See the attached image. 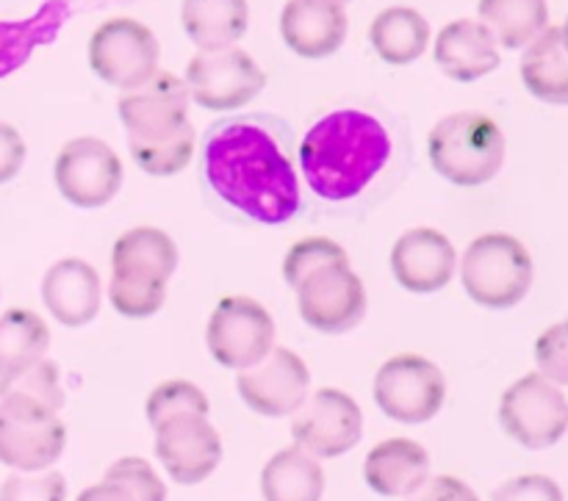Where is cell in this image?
Listing matches in <instances>:
<instances>
[{"instance_id":"obj_1","label":"cell","mask_w":568,"mask_h":501,"mask_svg":"<svg viewBox=\"0 0 568 501\" xmlns=\"http://www.w3.org/2000/svg\"><path fill=\"white\" fill-rule=\"evenodd\" d=\"M203 170L231 208L261 225H283L300 211L297 172L261 116L216 125L205 139Z\"/></svg>"},{"instance_id":"obj_2","label":"cell","mask_w":568,"mask_h":501,"mask_svg":"<svg viewBox=\"0 0 568 501\" xmlns=\"http://www.w3.org/2000/svg\"><path fill=\"white\" fill-rule=\"evenodd\" d=\"M392 159V136L377 116L342 109L322 116L300 144V166L311 192L331 203L353 200Z\"/></svg>"},{"instance_id":"obj_3","label":"cell","mask_w":568,"mask_h":501,"mask_svg":"<svg viewBox=\"0 0 568 501\" xmlns=\"http://www.w3.org/2000/svg\"><path fill=\"white\" fill-rule=\"evenodd\" d=\"M189 103L186 81L161 70L144 86L122 92L116 111L139 170L153 177H172L186 170L194 155Z\"/></svg>"},{"instance_id":"obj_4","label":"cell","mask_w":568,"mask_h":501,"mask_svg":"<svg viewBox=\"0 0 568 501\" xmlns=\"http://www.w3.org/2000/svg\"><path fill=\"white\" fill-rule=\"evenodd\" d=\"M175 269V242L159 227H133L111 249L109 303L125 319H150L164 308Z\"/></svg>"},{"instance_id":"obj_5","label":"cell","mask_w":568,"mask_h":501,"mask_svg":"<svg viewBox=\"0 0 568 501\" xmlns=\"http://www.w3.org/2000/svg\"><path fill=\"white\" fill-rule=\"evenodd\" d=\"M430 164L444 181L475 188L494 181L505 164V133L480 111H458L433 125L427 136Z\"/></svg>"},{"instance_id":"obj_6","label":"cell","mask_w":568,"mask_h":501,"mask_svg":"<svg viewBox=\"0 0 568 501\" xmlns=\"http://www.w3.org/2000/svg\"><path fill=\"white\" fill-rule=\"evenodd\" d=\"M460 283L471 303L483 308H516L532 288V258L516 236L486 233L466 247Z\"/></svg>"},{"instance_id":"obj_7","label":"cell","mask_w":568,"mask_h":501,"mask_svg":"<svg viewBox=\"0 0 568 501\" xmlns=\"http://www.w3.org/2000/svg\"><path fill=\"white\" fill-rule=\"evenodd\" d=\"M288 288L297 294V308L305 325L327 336L349 333L366 316L364 283L349 266L347 253L305 269L288 283Z\"/></svg>"},{"instance_id":"obj_8","label":"cell","mask_w":568,"mask_h":501,"mask_svg":"<svg viewBox=\"0 0 568 501\" xmlns=\"http://www.w3.org/2000/svg\"><path fill=\"white\" fill-rule=\"evenodd\" d=\"M67 447L59 410L26 397H0V463L22 474L48 471Z\"/></svg>"},{"instance_id":"obj_9","label":"cell","mask_w":568,"mask_h":501,"mask_svg":"<svg viewBox=\"0 0 568 501\" xmlns=\"http://www.w3.org/2000/svg\"><path fill=\"white\" fill-rule=\"evenodd\" d=\"M161 48L155 33L131 17L105 20L89 39V64L100 81L133 92L159 75Z\"/></svg>"},{"instance_id":"obj_10","label":"cell","mask_w":568,"mask_h":501,"mask_svg":"<svg viewBox=\"0 0 568 501\" xmlns=\"http://www.w3.org/2000/svg\"><path fill=\"white\" fill-rule=\"evenodd\" d=\"M447 399V380L433 360L422 355L388 358L375 375V402L399 425H425L436 419Z\"/></svg>"},{"instance_id":"obj_11","label":"cell","mask_w":568,"mask_h":501,"mask_svg":"<svg viewBox=\"0 0 568 501\" xmlns=\"http://www.w3.org/2000/svg\"><path fill=\"white\" fill-rule=\"evenodd\" d=\"M205 344L216 364L244 371L275 349V319L253 297H225L211 314Z\"/></svg>"},{"instance_id":"obj_12","label":"cell","mask_w":568,"mask_h":501,"mask_svg":"<svg viewBox=\"0 0 568 501\" xmlns=\"http://www.w3.org/2000/svg\"><path fill=\"white\" fill-rule=\"evenodd\" d=\"M499 421L525 449L555 447L568 430V399L560 386L536 371L516 380L503 393Z\"/></svg>"},{"instance_id":"obj_13","label":"cell","mask_w":568,"mask_h":501,"mask_svg":"<svg viewBox=\"0 0 568 501\" xmlns=\"http://www.w3.org/2000/svg\"><path fill=\"white\" fill-rule=\"evenodd\" d=\"M189 98L209 111H236L258 98L266 72L242 48L200 50L186 64Z\"/></svg>"},{"instance_id":"obj_14","label":"cell","mask_w":568,"mask_h":501,"mask_svg":"<svg viewBox=\"0 0 568 501\" xmlns=\"http://www.w3.org/2000/svg\"><path fill=\"white\" fill-rule=\"evenodd\" d=\"M53 181L61 197L75 208H103L122 186V161L103 139H72L55 155Z\"/></svg>"},{"instance_id":"obj_15","label":"cell","mask_w":568,"mask_h":501,"mask_svg":"<svg viewBox=\"0 0 568 501\" xmlns=\"http://www.w3.org/2000/svg\"><path fill=\"white\" fill-rule=\"evenodd\" d=\"M292 436L314 458H342L364 436V413L349 393L322 388L294 413Z\"/></svg>"},{"instance_id":"obj_16","label":"cell","mask_w":568,"mask_h":501,"mask_svg":"<svg viewBox=\"0 0 568 501\" xmlns=\"http://www.w3.org/2000/svg\"><path fill=\"white\" fill-rule=\"evenodd\" d=\"M311 371L292 349H272L261 364L239 371L236 391L253 413L281 419L294 416L308 399Z\"/></svg>"},{"instance_id":"obj_17","label":"cell","mask_w":568,"mask_h":501,"mask_svg":"<svg viewBox=\"0 0 568 501\" xmlns=\"http://www.w3.org/2000/svg\"><path fill=\"white\" fill-rule=\"evenodd\" d=\"M155 458L178 485L209 480L222 460V438L209 416L181 413L155 427Z\"/></svg>"},{"instance_id":"obj_18","label":"cell","mask_w":568,"mask_h":501,"mask_svg":"<svg viewBox=\"0 0 568 501\" xmlns=\"http://www.w3.org/2000/svg\"><path fill=\"white\" fill-rule=\"evenodd\" d=\"M458 269V253L442 231L414 227L394 242L392 272L394 280L410 294H436L447 286Z\"/></svg>"},{"instance_id":"obj_19","label":"cell","mask_w":568,"mask_h":501,"mask_svg":"<svg viewBox=\"0 0 568 501\" xmlns=\"http://www.w3.org/2000/svg\"><path fill=\"white\" fill-rule=\"evenodd\" d=\"M281 37L303 59H327L347 39V11L338 0H288L281 14Z\"/></svg>"},{"instance_id":"obj_20","label":"cell","mask_w":568,"mask_h":501,"mask_svg":"<svg viewBox=\"0 0 568 501\" xmlns=\"http://www.w3.org/2000/svg\"><path fill=\"white\" fill-rule=\"evenodd\" d=\"M42 303L48 314L64 327H83L100 314L103 283L92 264L64 258L42 277Z\"/></svg>"},{"instance_id":"obj_21","label":"cell","mask_w":568,"mask_h":501,"mask_svg":"<svg viewBox=\"0 0 568 501\" xmlns=\"http://www.w3.org/2000/svg\"><path fill=\"white\" fill-rule=\"evenodd\" d=\"M433 59L438 70L453 81H480L499 67L497 39L483 22L455 20L438 31Z\"/></svg>"},{"instance_id":"obj_22","label":"cell","mask_w":568,"mask_h":501,"mask_svg":"<svg viewBox=\"0 0 568 501\" xmlns=\"http://www.w3.org/2000/svg\"><path fill=\"white\" fill-rule=\"evenodd\" d=\"M427 477H430V454L410 438L377 443L364 460V480L377 497H410L425 485Z\"/></svg>"},{"instance_id":"obj_23","label":"cell","mask_w":568,"mask_h":501,"mask_svg":"<svg viewBox=\"0 0 568 501\" xmlns=\"http://www.w3.org/2000/svg\"><path fill=\"white\" fill-rule=\"evenodd\" d=\"M521 81L541 103L568 105V50L560 28L547 25L521 55Z\"/></svg>"},{"instance_id":"obj_24","label":"cell","mask_w":568,"mask_h":501,"mask_svg":"<svg viewBox=\"0 0 568 501\" xmlns=\"http://www.w3.org/2000/svg\"><path fill=\"white\" fill-rule=\"evenodd\" d=\"M181 22L200 50L233 48L247 33V0H183Z\"/></svg>"},{"instance_id":"obj_25","label":"cell","mask_w":568,"mask_h":501,"mask_svg":"<svg viewBox=\"0 0 568 501\" xmlns=\"http://www.w3.org/2000/svg\"><path fill=\"white\" fill-rule=\"evenodd\" d=\"M261 493H264V501H322L325 471L314 454L294 443L264 466Z\"/></svg>"},{"instance_id":"obj_26","label":"cell","mask_w":568,"mask_h":501,"mask_svg":"<svg viewBox=\"0 0 568 501\" xmlns=\"http://www.w3.org/2000/svg\"><path fill=\"white\" fill-rule=\"evenodd\" d=\"M369 42L386 64L405 67L430 44V22L410 6H392L372 20Z\"/></svg>"},{"instance_id":"obj_27","label":"cell","mask_w":568,"mask_h":501,"mask_svg":"<svg viewBox=\"0 0 568 501\" xmlns=\"http://www.w3.org/2000/svg\"><path fill=\"white\" fill-rule=\"evenodd\" d=\"M72 14V0H48L22 22H0V78L31 59L39 44H50Z\"/></svg>"},{"instance_id":"obj_28","label":"cell","mask_w":568,"mask_h":501,"mask_svg":"<svg viewBox=\"0 0 568 501\" xmlns=\"http://www.w3.org/2000/svg\"><path fill=\"white\" fill-rule=\"evenodd\" d=\"M50 349V330L33 310H6L0 316V380L39 364Z\"/></svg>"},{"instance_id":"obj_29","label":"cell","mask_w":568,"mask_h":501,"mask_svg":"<svg viewBox=\"0 0 568 501\" xmlns=\"http://www.w3.org/2000/svg\"><path fill=\"white\" fill-rule=\"evenodd\" d=\"M480 22L503 48H527L549 25L547 0H480Z\"/></svg>"},{"instance_id":"obj_30","label":"cell","mask_w":568,"mask_h":501,"mask_svg":"<svg viewBox=\"0 0 568 501\" xmlns=\"http://www.w3.org/2000/svg\"><path fill=\"white\" fill-rule=\"evenodd\" d=\"M26 397L33 402H42L48 408L59 410L64 408V391H61L59 369H55L53 360L42 358L39 364L28 366V369L17 371V375L3 377L0 380V397Z\"/></svg>"},{"instance_id":"obj_31","label":"cell","mask_w":568,"mask_h":501,"mask_svg":"<svg viewBox=\"0 0 568 501\" xmlns=\"http://www.w3.org/2000/svg\"><path fill=\"white\" fill-rule=\"evenodd\" d=\"M209 410H211L209 397H205V393L189 380L161 382V386L148 397V405H144V413H148V421L153 430L164 425V421H170L172 416H181V413L209 416Z\"/></svg>"},{"instance_id":"obj_32","label":"cell","mask_w":568,"mask_h":501,"mask_svg":"<svg viewBox=\"0 0 568 501\" xmlns=\"http://www.w3.org/2000/svg\"><path fill=\"white\" fill-rule=\"evenodd\" d=\"M103 480L125 488L133 501H166V485L155 474L153 466L142 458H122L105 471Z\"/></svg>"},{"instance_id":"obj_33","label":"cell","mask_w":568,"mask_h":501,"mask_svg":"<svg viewBox=\"0 0 568 501\" xmlns=\"http://www.w3.org/2000/svg\"><path fill=\"white\" fill-rule=\"evenodd\" d=\"M67 482L59 471L44 474H11L0 485V501H64Z\"/></svg>"},{"instance_id":"obj_34","label":"cell","mask_w":568,"mask_h":501,"mask_svg":"<svg viewBox=\"0 0 568 501\" xmlns=\"http://www.w3.org/2000/svg\"><path fill=\"white\" fill-rule=\"evenodd\" d=\"M538 375L555 386H568V319L544 330L536 341Z\"/></svg>"},{"instance_id":"obj_35","label":"cell","mask_w":568,"mask_h":501,"mask_svg":"<svg viewBox=\"0 0 568 501\" xmlns=\"http://www.w3.org/2000/svg\"><path fill=\"white\" fill-rule=\"evenodd\" d=\"M494 501H564V491L544 474H525L497 488Z\"/></svg>"},{"instance_id":"obj_36","label":"cell","mask_w":568,"mask_h":501,"mask_svg":"<svg viewBox=\"0 0 568 501\" xmlns=\"http://www.w3.org/2000/svg\"><path fill=\"white\" fill-rule=\"evenodd\" d=\"M26 164V142L9 122H0V186L14 181Z\"/></svg>"},{"instance_id":"obj_37","label":"cell","mask_w":568,"mask_h":501,"mask_svg":"<svg viewBox=\"0 0 568 501\" xmlns=\"http://www.w3.org/2000/svg\"><path fill=\"white\" fill-rule=\"evenodd\" d=\"M408 501H480L466 482L455 477H427L425 485L414 491Z\"/></svg>"},{"instance_id":"obj_38","label":"cell","mask_w":568,"mask_h":501,"mask_svg":"<svg viewBox=\"0 0 568 501\" xmlns=\"http://www.w3.org/2000/svg\"><path fill=\"white\" fill-rule=\"evenodd\" d=\"M75 501H133V497L125 491V488L103 480V482H98V485L87 488V491H83Z\"/></svg>"},{"instance_id":"obj_39","label":"cell","mask_w":568,"mask_h":501,"mask_svg":"<svg viewBox=\"0 0 568 501\" xmlns=\"http://www.w3.org/2000/svg\"><path fill=\"white\" fill-rule=\"evenodd\" d=\"M560 33H564V44H566V50H568V17H566V25L560 28Z\"/></svg>"},{"instance_id":"obj_40","label":"cell","mask_w":568,"mask_h":501,"mask_svg":"<svg viewBox=\"0 0 568 501\" xmlns=\"http://www.w3.org/2000/svg\"><path fill=\"white\" fill-rule=\"evenodd\" d=\"M338 3H344V0H338Z\"/></svg>"}]
</instances>
